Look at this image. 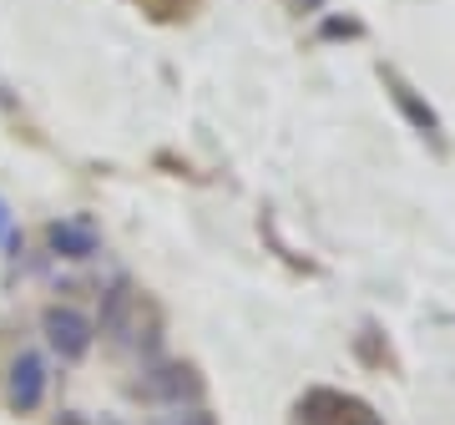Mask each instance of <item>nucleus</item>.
I'll use <instances>...</instances> for the list:
<instances>
[{"mask_svg": "<svg viewBox=\"0 0 455 425\" xmlns=\"http://www.w3.org/2000/svg\"><path fill=\"white\" fill-rule=\"evenodd\" d=\"M0 238H11V218H5V203H0Z\"/></svg>", "mask_w": 455, "mask_h": 425, "instance_id": "nucleus-8", "label": "nucleus"}, {"mask_svg": "<svg viewBox=\"0 0 455 425\" xmlns=\"http://www.w3.org/2000/svg\"><path fill=\"white\" fill-rule=\"evenodd\" d=\"M46 244L56 259H92V253H101V238L92 223H82V218H61V223H51L46 229Z\"/></svg>", "mask_w": 455, "mask_h": 425, "instance_id": "nucleus-5", "label": "nucleus"}, {"mask_svg": "<svg viewBox=\"0 0 455 425\" xmlns=\"http://www.w3.org/2000/svg\"><path fill=\"white\" fill-rule=\"evenodd\" d=\"M385 82H390V92H395V101H400V107H405L410 112V122H415V127L420 132H430V137H435L440 132V122H435V112H430V107H420V101L410 97V86L400 82V76H385Z\"/></svg>", "mask_w": 455, "mask_h": 425, "instance_id": "nucleus-6", "label": "nucleus"}, {"mask_svg": "<svg viewBox=\"0 0 455 425\" xmlns=\"http://www.w3.org/2000/svg\"><path fill=\"white\" fill-rule=\"evenodd\" d=\"M197 395H203V380H197V370H193V365H178V360L147 365L142 380L132 385V400H147V405H163V410L197 405Z\"/></svg>", "mask_w": 455, "mask_h": 425, "instance_id": "nucleus-2", "label": "nucleus"}, {"mask_svg": "<svg viewBox=\"0 0 455 425\" xmlns=\"http://www.w3.org/2000/svg\"><path fill=\"white\" fill-rule=\"evenodd\" d=\"M51 390V365L41 349H16L5 365V405L16 415H36Z\"/></svg>", "mask_w": 455, "mask_h": 425, "instance_id": "nucleus-3", "label": "nucleus"}, {"mask_svg": "<svg viewBox=\"0 0 455 425\" xmlns=\"http://www.w3.org/2000/svg\"><path fill=\"white\" fill-rule=\"evenodd\" d=\"M142 314V304H137V294H132V284L127 278H116L112 289L101 294V314H97V334H107V340H127V329H132V319Z\"/></svg>", "mask_w": 455, "mask_h": 425, "instance_id": "nucleus-4", "label": "nucleus"}, {"mask_svg": "<svg viewBox=\"0 0 455 425\" xmlns=\"http://www.w3.org/2000/svg\"><path fill=\"white\" fill-rule=\"evenodd\" d=\"M51 425H92V421H86L82 410H61V415H56Z\"/></svg>", "mask_w": 455, "mask_h": 425, "instance_id": "nucleus-7", "label": "nucleus"}, {"mask_svg": "<svg viewBox=\"0 0 455 425\" xmlns=\"http://www.w3.org/2000/svg\"><path fill=\"white\" fill-rule=\"evenodd\" d=\"M41 340H46V349L61 365H76L97 344V319L86 309H76V304H46L41 309Z\"/></svg>", "mask_w": 455, "mask_h": 425, "instance_id": "nucleus-1", "label": "nucleus"}, {"mask_svg": "<svg viewBox=\"0 0 455 425\" xmlns=\"http://www.w3.org/2000/svg\"><path fill=\"white\" fill-rule=\"evenodd\" d=\"M107 425H127V421H107Z\"/></svg>", "mask_w": 455, "mask_h": 425, "instance_id": "nucleus-9", "label": "nucleus"}]
</instances>
